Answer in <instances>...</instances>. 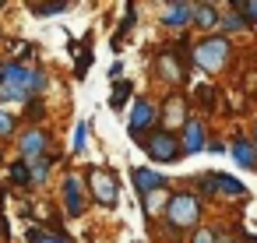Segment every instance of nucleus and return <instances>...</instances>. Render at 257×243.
Segmentation results:
<instances>
[{
  "label": "nucleus",
  "mask_w": 257,
  "mask_h": 243,
  "mask_svg": "<svg viewBox=\"0 0 257 243\" xmlns=\"http://www.w3.org/2000/svg\"><path fill=\"white\" fill-rule=\"evenodd\" d=\"M0 85H8V88H15L18 95L29 99L32 92H43V88H46V74L25 67V64H18V60H4V64H0Z\"/></svg>",
  "instance_id": "1"
},
{
  "label": "nucleus",
  "mask_w": 257,
  "mask_h": 243,
  "mask_svg": "<svg viewBox=\"0 0 257 243\" xmlns=\"http://www.w3.org/2000/svg\"><path fill=\"white\" fill-rule=\"evenodd\" d=\"M166 215H169V225L173 229H190L201 218V201L194 194H173L169 204H166Z\"/></svg>",
  "instance_id": "2"
},
{
  "label": "nucleus",
  "mask_w": 257,
  "mask_h": 243,
  "mask_svg": "<svg viewBox=\"0 0 257 243\" xmlns=\"http://www.w3.org/2000/svg\"><path fill=\"white\" fill-rule=\"evenodd\" d=\"M141 145H145V152H148V159H155V162H180V141H176V134H169V131H152L148 138H141Z\"/></svg>",
  "instance_id": "3"
},
{
  "label": "nucleus",
  "mask_w": 257,
  "mask_h": 243,
  "mask_svg": "<svg viewBox=\"0 0 257 243\" xmlns=\"http://www.w3.org/2000/svg\"><path fill=\"white\" fill-rule=\"evenodd\" d=\"M225 57H229V39H222V36L201 39V43L194 46V64H197L201 71H218V67L225 64Z\"/></svg>",
  "instance_id": "4"
},
{
  "label": "nucleus",
  "mask_w": 257,
  "mask_h": 243,
  "mask_svg": "<svg viewBox=\"0 0 257 243\" xmlns=\"http://www.w3.org/2000/svg\"><path fill=\"white\" fill-rule=\"evenodd\" d=\"M88 190H92V197H95L99 204H106V208L116 204V180H113V173H106V169H88Z\"/></svg>",
  "instance_id": "5"
},
{
  "label": "nucleus",
  "mask_w": 257,
  "mask_h": 243,
  "mask_svg": "<svg viewBox=\"0 0 257 243\" xmlns=\"http://www.w3.org/2000/svg\"><path fill=\"white\" fill-rule=\"evenodd\" d=\"M201 190H204V194L218 190L222 197H243V194H246V187H243L236 176H229V173H208V176H201Z\"/></svg>",
  "instance_id": "6"
},
{
  "label": "nucleus",
  "mask_w": 257,
  "mask_h": 243,
  "mask_svg": "<svg viewBox=\"0 0 257 243\" xmlns=\"http://www.w3.org/2000/svg\"><path fill=\"white\" fill-rule=\"evenodd\" d=\"M131 180H134V187H138V194H141V201L148 204V194L152 190H159V187H166V180H162V173H155V169H131Z\"/></svg>",
  "instance_id": "7"
},
{
  "label": "nucleus",
  "mask_w": 257,
  "mask_h": 243,
  "mask_svg": "<svg viewBox=\"0 0 257 243\" xmlns=\"http://www.w3.org/2000/svg\"><path fill=\"white\" fill-rule=\"evenodd\" d=\"M159 120V109H155V102H148V99H138L134 102V116H131V134L138 138L145 127H152Z\"/></svg>",
  "instance_id": "8"
},
{
  "label": "nucleus",
  "mask_w": 257,
  "mask_h": 243,
  "mask_svg": "<svg viewBox=\"0 0 257 243\" xmlns=\"http://www.w3.org/2000/svg\"><path fill=\"white\" fill-rule=\"evenodd\" d=\"M155 71H159V78H166V81H183V78H187V74H183V64L176 60L173 50H162V53L155 57Z\"/></svg>",
  "instance_id": "9"
},
{
  "label": "nucleus",
  "mask_w": 257,
  "mask_h": 243,
  "mask_svg": "<svg viewBox=\"0 0 257 243\" xmlns=\"http://www.w3.org/2000/svg\"><path fill=\"white\" fill-rule=\"evenodd\" d=\"M201 148H204V127H201L197 120H187V124H183L180 152H183V155H194V152H201Z\"/></svg>",
  "instance_id": "10"
},
{
  "label": "nucleus",
  "mask_w": 257,
  "mask_h": 243,
  "mask_svg": "<svg viewBox=\"0 0 257 243\" xmlns=\"http://www.w3.org/2000/svg\"><path fill=\"white\" fill-rule=\"evenodd\" d=\"M43 152H46V131H39V127L25 131L22 134V155L25 159H39Z\"/></svg>",
  "instance_id": "11"
},
{
  "label": "nucleus",
  "mask_w": 257,
  "mask_h": 243,
  "mask_svg": "<svg viewBox=\"0 0 257 243\" xmlns=\"http://www.w3.org/2000/svg\"><path fill=\"white\" fill-rule=\"evenodd\" d=\"M229 152H232V159H236L243 169H253V166H257V148H253L250 141H243V138H232Z\"/></svg>",
  "instance_id": "12"
},
{
  "label": "nucleus",
  "mask_w": 257,
  "mask_h": 243,
  "mask_svg": "<svg viewBox=\"0 0 257 243\" xmlns=\"http://www.w3.org/2000/svg\"><path fill=\"white\" fill-rule=\"evenodd\" d=\"M64 197H67V215H81V180L71 173L67 180H64Z\"/></svg>",
  "instance_id": "13"
},
{
  "label": "nucleus",
  "mask_w": 257,
  "mask_h": 243,
  "mask_svg": "<svg viewBox=\"0 0 257 243\" xmlns=\"http://www.w3.org/2000/svg\"><path fill=\"white\" fill-rule=\"evenodd\" d=\"M190 15H194V8H190V4H169V8L162 11V25L180 29V25H187V22H190Z\"/></svg>",
  "instance_id": "14"
},
{
  "label": "nucleus",
  "mask_w": 257,
  "mask_h": 243,
  "mask_svg": "<svg viewBox=\"0 0 257 243\" xmlns=\"http://www.w3.org/2000/svg\"><path fill=\"white\" fill-rule=\"evenodd\" d=\"M162 116H166L169 127H173V124H187V106H183V99H180V95H169L166 106H162Z\"/></svg>",
  "instance_id": "15"
},
{
  "label": "nucleus",
  "mask_w": 257,
  "mask_h": 243,
  "mask_svg": "<svg viewBox=\"0 0 257 243\" xmlns=\"http://www.w3.org/2000/svg\"><path fill=\"white\" fill-rule=\"evenodd\" d=\"M190 22H197L201 29H215V25H218V11H215L211 4H201V8H194Z\"/></svg>",
  "instance_id": "16"
},
{
  "label": "nucleus",
  "mask_w": 257,
  "mask_h": 243,
  "mask_svg": "<svg viewBox=\"0 0 257 243\" xmlns=\"http://www.w3.org/2000/svg\"><path fill=\"white\" fill-rule=\"evenodd\" d=\"M50 162H53V159H46V155H39V162L29 159V162H25V166H29V183H43L46 173H50Z\"/></svg>",
  "instance_id": "17"
},
{
  "label": "nucleus",
  "mask_w": 257,
  "mask_h": 243,
  "mask_svg": "<svg viewBox=\"0 0 257 243\" xmlns=\"http://www.w3.org/2000/svg\"><path fill=\"white\" fill-rule=\"evenodd\" d=\"M29 243H71L67 232H46V229H29Z\"/></svg>",
  "instance_id": "18"
},
{
  "label": "nucleus",
  "mask_w": 257,
  "mask_h": 243,
  "mask_svg": "<svg viewBox=\"0 0 257 243\" xmlns=\"http://www.w3.org/2000/svg\"><path fill=\"white\" fill-rule=\"evenodd\" d=\"M64 8L67 4H60V0H57V4H32V15L36 18H50V15H64Z\"/></svg>",
  "instance_id": "19"
},
{
  "label": "nucleus",
  "mask_w": 257,
  "mask_h": 243,
  "mask_svg": "<svg viewBox=\"0 0 257 243\" xmlns=\"http://www.w3.org/2000/svg\"><path fill=\"white\" fill-rule=\"evenodd\" d=\"M127 95H131V81H120V85L113 88V99H109V106H113V109H120V106L127 102Z\"/></svg>",
  "instance_id": "20"
},
{
  "label": "nucleus",
  "mask_w": 257,
  "mask_h": 243,
  "mask_svg": "<svg viewBox=\"0 0 257 243\" xmlns=\"http://www.w3.org/2000/svg\"><path fill=\"white\" fill-rule=\"evenodd\" d=\"M232 11L250 15V22H257V0H236V4H232Z\"/></svg>",
  "instance_id": "21"
},
{
  "label": "nucleus",
  "mask_w": 257,
  "mask_h": 243,
  "mask_svg": "<svg viewBox=\"0 0 257 243\" xmlns=\"http://www.w3.org/2000/svg\"><path fill=\"white\" fill-rule=\"evenodd\" d=\"M225 29H229V32H239V29H246V18H243L239 11H229V15H225Z\"/></svg>",
  "instance_id": "22"
},
{
  "label": "nucleus",
  "mask_w": 257,
  "mask_h": 243,
  "mask_svg": "<svg viewBox=\"0 0 257 243\" xmlns=\"http://www.w3.org/2000/svg\"><path fill=\"white\" fill-rule=\"evenodd\" d=\"M11 180H15L18 187H25V183H29V166H25V162H15V166H11Z\"/></svg>",
  "instance_id": "23"
},
{
  "label": "nucleus",
  "mask_w": 257,
  "mask_h": 243,
  "mask_svg": "<svg viewBox=\"0 0 257 243\" xmlns=\"http://www.w3.org/2000/svg\"><path fill=\"white\" fill-rule=\"evenodd\" d=\"M11 131H15V120H11L4 109H0V138H11Z\"/></svg>",
  "instance_id": "24"
},
{
  "label": "nucleus",
  "mask_w": 257,
  "mask_h": 243,
  "mask_svg": "<svg viewBox=\"0 0 257 243\" xmlns=\"http://www.w3.org/2000/svg\"><path fill=\"white\" fill-rule=\"evenodd\" d=\"M88 64H92V50H81V57H78V78H85V71H88Z\"/></svg>",
  "instance_id": "25"
},
{
  "label": "nucleus",
  "mask_w": 257,
  "mask_h": 243,
  "mask_svg": "<svg viewBox=\"0 0 257 243\" xmlns=\"http://www.w3.org/2000/svg\"><path fill=\"white\" fill-rule=\"evenodd\" d=\"M190 243H218V236H215V232H211V229H197V232H194V239H190Z\"/></svg>",
  "instance_id": "26"
},
{
  "label": "nucleus",
  "mask_w": 257,
  "mask_h": 243,
  "mask_svg": "<svg viewBox=\"0 0 257 243\" xmlns=\"http://www.w3.org/2000/svg\"><path fill=\"white\" fill-rule=\"evenodd\" d=\"M85 131H88L85 124H78V127H74V152H81V148H85Z\"/></svg>",
  "instance_id": "27"
},
{
  "label": "nucleus",
  "mask_w": 257,
  "mask_h": 243,
  "mask_svg": "<svg viewBox=\"0 0 257 243\" xmlns=\"http://www.w3.org/2000/svg\"><path fill=\"white\" fill-rule=\"evenodd\" d=\"M197 99H201V102H211V99H215V88H211V85H197Z\"/></svg>",
  "instance_id": "28"
},
{
  "label": "nucleus",
  "mask_w": 257,
  "mask_h": 243,
  "mask_svg": "<svg viewBox=\"0 0 257 243\" xmlns=\"http://www.w3.org/2000/svg\"><path fill=\"white\" fill-rule=\"evenodd\" d=\"M253 148H257V124H253Z\"/></svg>",
  "instance_id": "29"
},
{
  "label": "nucleus",
  "mask_w": 257,
  "mask_h": 243,
  "mask_svg": "<svg viewBox=\"0 0 257 243\" xmlns=\"http://www.w3.org/2000/svg\"><path fill=\"white\" fill-rule=\"evenodd\" d=\"M0 8H4V4H0Z\"/></svg>",
  "instance_id": "30"
},
{
  "label": "nucleus",
  "mask_w": 257,
  "mask_h": 243,
  "mask_svg": "<svg viewBox=\"0 0 257 243\" xmlns=\"http://www.w3.org/2000/svg\"><path fill=\"white\" fill-rule=\"evenodd\" d=\"M0 159H4V155H0Z\"/></svg>",
  "instance_id": "31"
},
{
  "label": "nucleus",
  "mask_w": 257,
  "mask_h": 243,
  "mask_svg": "<svg viewBox=\"0 0 257 243\" xmlns=\"http://www.w3.org/2000/svg\"><path fill=\"white\" fill-rule=\"evenodd\" d=\"M229 243H232V239H229Z\"/></svg>",
  "instance_id": "32"
}]
</instances>
